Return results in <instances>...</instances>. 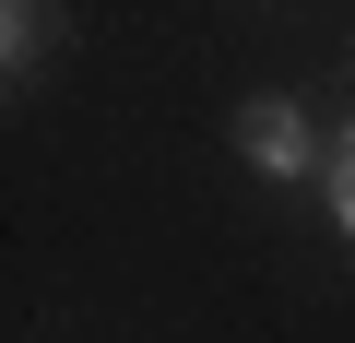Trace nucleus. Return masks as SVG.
Segmentation results:
<instances>
[{
	"label": "nucleus",
	"instance_id": "nucleus-1",
	"mask_svg": "<svg viewBox=\"0 0 355 343\" xmlns=\"http://www.w3.org/2000/svg\"><path fill=\"white\" fill-rule=\"evenodd\" d=\"M237 154L261 166V178H308V166H331V142L308 130L296 95H249V107H237Z\"/></svg>",
	"mask_w": 355,
	"mask_h": 343
},
{
	"label": "nucleus",
	"instance_id": "nucleus-2",
	"mask_svg": "<svg viewBox=\"0 0 355 343\" xmlns=\"http://www.w3.org/2000/svg\"><path fill=\"white\" fill-rule=\"evenodd\" d=\"M320 190H331V213H343V237H355V130H331V166H320Z\"/></svg>",
	"mask_w": 355,
	"mask_h": 343
}]
</instances>
